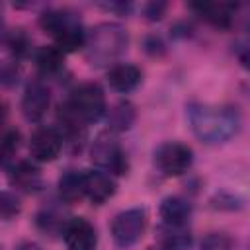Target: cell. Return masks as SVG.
<instances>
[{
	"label": "cell",
	"mask_w": 250,
	"mask_h": 250,
	"mask_svg": "<svg viewBox=\"0 0 250 250\" xmlns=\"http://www.w3.org/2000/svg\"><path fill=\"white\" fill-rule=\"evenodd\" d=\"M66 104L86 125L102 119L105 115V109H107L105 107V94L98 82H84V84L76 86L70 92Z\"/></svg>",
	"instance_id": "277c9868"
},
{
	"label": "cell",
	"mask_w": 250,
	"mask_h": 250,
	"mask_svg": "<svg viewBox=\"0 0 250 250\" xmlns=\"http://www.w3.org/2000/svg\"><path fill=\"white\" fill-rule=\"evenodd\" d=\"M61 234L68 250H96V229L84 217H70Z\"/></svg>",
	"instance_id": "9c48e42d"
},
{
	"label": "cell",
	"mask_w": 250,
	"mask_h": 250,
	"mask_svg": "<svg viewBox=\"0 0 250 250\" xmlns=\"http://www.w3.org/2000/svg\"><path fill=\"white\" fill-rule=\"evenodd\" d=\"M90 160L98 166V170L107 172L109 176H123L129 170V160L119 141L111 133H100L90 146Z\"/></svg>",
	"instance_id": "5b68a950"
},
{
	"label": "cell",
	"mask_w": 250,
	"mask_h": 250,
	"mask_svg": "<svg viewBox=\"0 0 250 250\" xmlns=\"http://www.w3.org/2000/svg\"><path fill=\"white\" fill-rule=\"evenodd\" d=\"M105 113H107V127H109V131H117V133L131 129L135 119H137V109L127 100L117 102L113 107L105 109Z\"/></svg>",
	"instance_id": "ffe728a7"
},
{
	"label": "cell",
	"mask_w": 250,
	"mask_h": 250,
	"mask_svg": "<svg viewBox=\"0 0 250 250\" xmlns=\"http://www.w3.org/2000/svg\"><path fill=\"white\" fill-rule=\"evenodd\" d=\"M16 250H41V246L37 242H31V240H23L16 246Z\"/></svg>",
	"instance_id": "f1b7e54d"
},
{
	"label": "cell",
	"mask_w": 250,
	"mask_h": 250,
	"mask_svg": "<svg viewBox=\"0 0 250 250\" xmlns=\"http://www.w3.org/2000/svg\"><path fill=\"white\" fill-rule=\"evenodd\" d=\"M193 164V152L188 145L178 141H166L154 148V166L166 178H178L186 174Z\"/></svg>",
	"instance_id": "52a82bcc"
},
{
	"label": "cell",
	"mask_w": 250,
	"mask_h": 250,
	"mask_svg": "<svg viewBox=\"0 0 250 250\" xmlns=\"http://www.w3.org/2000/svg\"><path fill=\"white\" fill-rule=\"evenodd\" d=\"M191 213H193L191 203L182 195H168L160 201L158 207L162 225H172V227H188Z\"/></svg>",
	"instance_id": "5bb4252c"
},
{
	"label": "cell",
	"mask_w": 250,
	"mask_h": 250,
	"mask_svg": "<svg viewBox=\"0 0 250 250\" xmlns=\"http://www.w3.org/2000/svg\"><path fill=\"white\" fill-rule=\"evenodd\" d=\"M189 8L209 25L217 29H229L234 21V14L238 4L232 2H193Z\"/></svg>",
	"instance_id": "8fae6325"
},
{
	"label": "cell",
	"mask_w": 250,
	"mask_h": 250,
	"mask_svg": "<svg viewBox=\"0 0 250 250\" xmlns=\"http://www.w3.org/2000/svg\"><path fill=\"white\" fill-rule=\"evenodd\" d=\"M105 78H107L109 88H113L119 94H127L141 84L143 72L139 66H135L131 62H115L107 68Z\"/></svg>",
	"instance_id": "2e32d148"
},
{
	"label": "cell",
	"mask_w": 250,
	"mask_h": 250,
	"mask_svg": "<svg viewBox=\"0 0 250 250\" xmlns=\"http://www.w3.org/2000/svg\"><path fill=\"white\" fill-rule=\"evenodd\" d=\"M6 117H8V107H6L4 102H0V129H2L4 123H6Z\"/></svg>",
	"instance_id": "f546056e"
},
{
	"label": "cell",
	"mask_w": 250,
	"mask_h": 250,
	"mask_svg": "<svg viewBox=\"0 0 250 250\" xmlns=\"http://www.w3.org/2000/svg\"><path fill=\"white\" fill-rule=\"evenodd\" d=\"M20 148V133L12 127L0 129V166H6Z\"/></svg>",
	"instance_id": "44dd1931"
},
{
	"label": "cell",
	"mask_w": 250,
	"mask_h": 250,
	"mask_svg": "<svg viewBox=\"0 0 250 250\" xmlns=\"http://www.w3.org/2000/svg\"><path fill=\"white\" fill-rule=\"evenodd\" d=\"M35 64L45 76L59 74L64 68V53L55 45H43L35 51Z\"/></svg>",
	"instance_id": "d6986e66"
},
{
	"label": "cell",
	"mask_w": 250,
	"mask_h": 250,
	"mask_svg": "<svg viewBox=\"0 0 250 250\" xmlns=\"http://www.w3.org/2000/svg\"><path fill=\"white\" fill-rule=\"evenodd\" d=\"M66 221L62 219V215L55 209H43L39 215H37V227L49 234L53 232H62Z\"/></svg>",
	"instance_id": "7402d4cb"
},
{
	"label": "cell",
	"mask_w": 250,
	"mask_h": 250,
	"mask_svg": "<svg viewBox=\"0 0 250 250\" xmlns=\"http://www.w3.org/2000/svg\"><path fill=\"white\" fill-rule=\"evenodd\" d=\"M145 49H146L150 55H160V53L164 51V43L160 41V37H154V35H150V37H146Z\"/></svg>",
	"instance_id": "4316f807"
},
{
	"label": "cell",
	"mask_w": 250,
	"mask_h": 250,
	"mask_svg": "<svg viewBox=\"0 0 250 250\" xmlns=\"http://www.w3.org/2000/svg\"><path fill=\"white\" fill-rule=\"evenodd\" d=\"M21 211V201L12 191H0V217L10 221Z\"/></svg>",
	"instance_id": "603a6c76"
},
{
	"label": "cell",
	"mask_w": 250,
	"mask_h": 250,
	"mask_svg": "<svg viewBox=\"0 0 250 250\" xmlns=\"http://www.w3.org/2000/svg\"><path fill=\"white\" fill-rule=\"evenodd\" d=\"M62 137L55 127H39L29 139V154L35 162H53L62 150Z\"/></svg>",
	"instance_id": "ba28073f"
},
{
	"label": "cell",
	"mask_w": 250,
	"mask_h": 250,
	"mask_svg": "<svg viewBox=\"0 0 250 250\" xmlns=\"http://www.w3.org/2000/svg\"><path fill=\"white\" fill-rule=\"evenodd\" d=\"M129 45V35L123 25L113 21H104L86 33V57L96 66H105L117 61Z\"/></svg>",
	"instance_id": "3957f363"
},
{
	"label": "cell",
	"mask_w": 250,
	"mask_h": 250,
	"mask_svg": "<svg viewBox=\"0 0 250 250\" xmlns=\"http://www.w3.org/2000/svg\"><path fill=\"white\" fill-rule=\"evenodd\" d=\"M57 121H59V125H61V131H59V133H61L62 141H66V143L72 145V146H76V145L80 146V145L84 143L88 125L68 107L66 102L59 105V109H57Z\"/></svg>",
	"instance_id": "9a60e30c"
},
{
	"label": "cell",
	"mask_w": 250,
	"mask_h": 250,
	"mask_svg": "<svg viewBox=\"0 0 250 250\" xmlns=\"http://www.w3.org/2000/svg\"><path fill=\"white\" fill-rule=\"evenodd\" d=\"M18 76V70L16 66H10V64H0V80L2 82H14Z\"/></svg>",
	"instance_id": "83f0119b"
},
{
	"label": "cell",
	"mask_w": 250,
	"mask_h": 250,
	"mask_svg": "<svg viewBox=\"0 0 250 250\" xmlns=\"http://www.w3.org/2000/svg\"><path fill=\"white\" fill-rule=\"evenodd\" d=\"M8 45H10V49L14 51V55H25L27 53V47H29V41H27V37H25V33H21V31H12L10 35H8Z\"/></svg>",
	"instance_id": "d4e9b609"
},
{
	"label": "cell",
	"mask_w": 250,
	"mask_h": 250,
	"mask_svg": "<svg viewBox=\"0 0 250 250\" xmlns=\"http://www.w3.org/2000/svg\"><path fill=\"white\" fill-rule=\"evenodd\" d=\"M166 8H168L166 2H148V4H145L143 14H145L146 20H150V21H158V20L164 18Z\"/></svg>",
	"instance_id": "484cf974"
},
{
	"label": "cell",
	"mask_w": 250,
	"mask_h": 250,
	"mask_svg": "<svg viewBox=\"0 0 250 250\" xmlns=\"http://www.w3.org/2000/svg\"><path fill=\"white\" fill-rule=\"evenodd\" d=\"M8 182L12 188L23 193H35L43 188V176L37 164L29 160H20L16 162L10 172H8Z\"/></svg>",
	"instance_id": "4fadbf2b"
},
{
	"label": "cell",
	"mask_w": 250,
	"mask_h": 250,
	"mask_svg": "<svg viewBox=\"0 0 250 250\" xmlns=\"http://www.w3.org/2000/svg\"><path fill=\"white\" fill-rule=\"evenodd\" d=\"M84 172V195L94 205H104L117 191L115 180L102 170H82Z\"/></svg>",
	"instance_id": "7c38bea8"
},
{
	"label": "cell",
	"mask_w": 250,
	"mask_h": 250,
	"mask_svg": "<svg viewBox=\"0 0 250 250\" xmlns=\"http://www.w3.org/2000/svg\"><path fill=\"white\" fill-rule=\"evenodd\" d=\"M146 250H160L158 246H150V248H146Z\"/></svg>",
	"instance_id": "4dcf8cb0"
},
{
	"label": "cell",
	"mask_w": 250,
	"mask_h": 250,
	"mask_svg": "<svg viewBox=\"0 0 250 250\" xmlns=\"http://www.w3.org/2000/svg\"><path fill=\"white\" fill-rule=\"evenodd\" d=\"M201 250H232V242L223 232H209L201 240Z\"/></svg>",
	"instance_id": "cb8c5ba5"
},
{
	"label": "cell",
	"mask_w": 250,
	"mask_h": 250,
	"mask_svg": "<svg viewBox=\"0 0 250 250\" xmlns=\"http://www.w3.org/2000/svg\"><path fill=\"white\" fill-rule=\"evenodd\" d=\"M51 104L49 88L41 80H33L25 86L21 96V113L29 123H37L45 117Z\"/></svg>",
	"instance_id": "30bf717a"
},
{
	"label": "cell",
	"mask_w": 250,
	"mask_h": 250,
	"mask_svg": "<svg viewBox=\"0 0 250 250\" xmlns=\"http://www.w3.org/2000/svg\"><path fill=\"white\" fill-rule=\"evenodd\" d=\"M145 229H146V211L143 207H131L119 211L109 225L113 244L121 250H127L133 244H137Z\"/></svg>",
	"instance_id": "8992f818"
},
{
	"label": "cell",
	"mask_w": 250,
	"mask_h": 250,
	"mask_svg": "<svg viewBox=\"0 0 250 250\" xmlns=\"http://www.w3.org/2000/svg\"><path fill=\"white\" fill-rule=\"evenodd\" d=\"M59 197L61 201L72 205L82 201L84 195V172L68 170L59 178Z\"/></svg>",
	"instance_id": "ac0fdd59"
},
{
	"label": "cell",
	"mask_w": 250,
	"mask_h": 250,
	"mask_svg": "<svg viewBox=\"0 0 250 250\" xmlns=\"http://www.w3.org/2000/svg\"><path fill=\"white\" fill-rule=\"evenodd\" d=\"M39 27L55 39V47L64 55L76 53L86 45V29L70 10L53 8L39 16Z\"/></svg>",
	"instance_id": "7a4b0ae2"
},
{
	"label": "cell",
	"mask_w": 250,
	"mask_h": 250,
	"mask_svg": "<svg viewBox=\"0 0 250 250\" xmlns=\"http://www.w3.org/2000/svg\"><path fill=\"white\" fill-rule=\"evenodd\" d=\"M188 121L193 135L205 145H223L240 129V113L232 105L193 102L188 105Z\"/></svg>",
	"instance_id": "6da1fadb"
},
{
	"label": "cell",
	"mask_w": 250,
	"mask_h": 250,
	"mask_svg": "<svg viewBox=\"0 0 250 250\" xmlns=\"http://www.w3.org/2000/svg\"><path fill=\"white\" fill-rule=\"evenodd\" d=\"M156 240L160 250H189L193 244V238L188 227H172L162 223L156 229Z\"/></svg>",
	"instance_id": "e0dca14e"
}]
</instances>
